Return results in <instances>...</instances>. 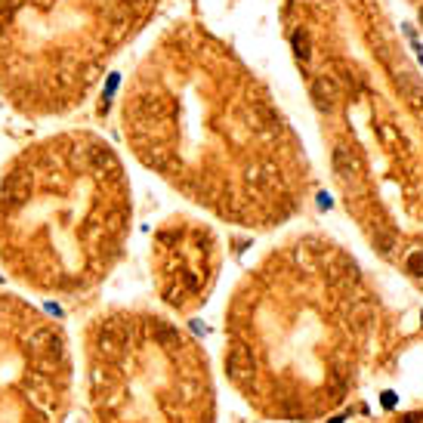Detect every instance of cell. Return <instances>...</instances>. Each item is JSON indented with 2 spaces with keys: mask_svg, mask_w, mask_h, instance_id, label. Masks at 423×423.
Returning a JSON list of instances; mask_svg holds the SVG:
<instances>
[{
  "mask_svg": "<svg viewBox=\"0 0 423 423\" xmlns=\"http://www.w3.org/2000/svg\"><path fill=\"white\" fill-rule=\"evenodd\" d=\"M290 46H294L297 62H309V59H312V34H309L306 28H297L294 37H290Z\"/></svg>",
  "mask_w": 423,
  "mask_h": 423,
  "instance_id": "cell-6",
  "label": "cell"
},
{
  "mask_svg": "<svg viewBox=\"0 0 423 423\" xmlns=\"http://www.w3.org/2000/svg\"><path fill=\"white\" fill-rule=\"evenodd\" d=\"M374 244H377L380 253H387V257H389L392 248H396V238H392L389 232H374Z\"/></svg>",
  "mask_w": 423,
  "mask_h": 423,
  "instance_id": "cell-8",
  "label": "cell"
},
{
  "mask_svg": "<svg viewBox=\"0 0 423 423\" xmlns=\"http://www.w3.org/2000/svg\"><path fill=\"white\" fill-rule=\"evenodd\" d=\"M396 87L402 93V99L408 102V108L423 121V81H417L411 71H399L396 74Z\"/></svg>",
  "mask_w": 423,
  "mask_h": 423,
  "instance_id": "cell-3",
  "label": "cell"
},
{
  "mask_svg": "<svg viewBox=\"0 0 423 423\" xmlns=\"http://www.w3.org/2000/svg\"><path fill=\"white\" fill-rule=\"evenodd\" d=\"M377 136L383 148H389V152H399V148H405V136H402V130L396 124H389V121H377Z\"/></svg>",
  "mask_w": 423,
  "mask_h": 423,
  "instance_id": "cell-4",
  "label": "cell"
},
{
  "mask_svg": "<svg viewBox=\"0 0 423 423\" xmlns=\"http://www.w3.org/2000/svg\"><path fill=\"white\" fill-rule=\"evenodd\" d=\"M327 74H334L337 83H340L343 90H350V93L359 90V78H355V71H352L343 59H334V62H331V71H327Z\"/></svg>",
  "mask_w": 423,
  "mask_h": 423,
  "instance_id": "cell-5",
  "label": "cell"
},
{
  "mask_svg": "<svg viewBox=\"0 0 423 423\" xmlns=\"http://www.w3.org/2000/svg\"><path fill=\"white\" fill-rule=\"evenodd\" d=\"M331 161H334L337 176H340V180H346V183H355V180H362V176H365V161H362V155L355 152V148H350V146H334Z\"/></svg>",
  "mask_w": 423,
  "mask_h": 423,
  "instance_id": "cell-2",
  "label": "cell"
},
{
  "mask_svg": "<svg viewBox=\"0 0 423 423\" xmlns=\"http://www.w3.org/2000/svg\"><path fill=\"white\" fill-rule=\"evenodd\" d=\"M309 96H312L315 102V108L318 111H325V115H334V111H340L343 106V99H346V90L337 83L334 74H315L312 81H309Z\"/></svg>",
  "mask_w": 423,
  "mask_h": 423,
  "instance_id": "cell-1",
  "label": "cell"
},
{
  "mask_svg": "<svg viewBox=\"0 0 423 423\" xmlns=\"http://www.w3.org/2000/svg\"><path fill=\"white\" fill-rule=\"evenodd\" d=\"M405 272L414 278H423V250H411L405 257Z\"/></svg>",
  "mask_w": 423,
  "mask_h": 423,
  "instance_id": "cell-7",
  "label": "cell"
},
{
  "mask_svg": "<svg viewBox=\"0 0 423 423\" xmlns=\"http://www.w3.org/2000/svg\"><path fill=\"white\" fill-rule=\"evenodd\" d=\"M417 22H420V28H423V6H420V13H417Z\"/></svg>",
  "mask_w": 423,
  "mask_h": 423,
  "instance_id": "cell-9",
  "label": "cell"
}]
</instances>
